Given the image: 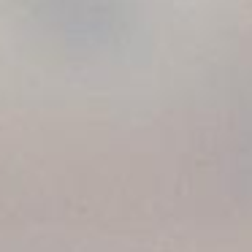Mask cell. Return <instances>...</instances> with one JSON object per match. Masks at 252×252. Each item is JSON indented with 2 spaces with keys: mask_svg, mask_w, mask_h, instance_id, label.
Instances as JSON below:
<instances>
[{
  "mask_svg": "<svg viewBox=\"0 0 252 252\" xmlns=\"http://www.w3.org/2000/svg\"><path fill=\"white\" fill-rule=\"evenodd\" d=\"M35 14L52 33L95 46L127 30L130 0H35Z\"/></svg>",
  "mask_w": 252,
  "mask_h": 252,
  "instance_id": "6da1fadb",
  "label": "cell"
},
{
  "mask_svg": "<svg viewBox=\"0 0 252 252\" xmlns=\"http://www.w3.org/2000/svg\"><path fill=\"white\" fill-rule=\"evenodd\" d=\"M239 168L247 182H252V95L247 103H241V117H239Z\"/></svg>",
  "mask_w": 252,
  "mask_h": 252,
  "instance_id": "7a4b0ae2",
  "label": "cell"
}]
</instances>
